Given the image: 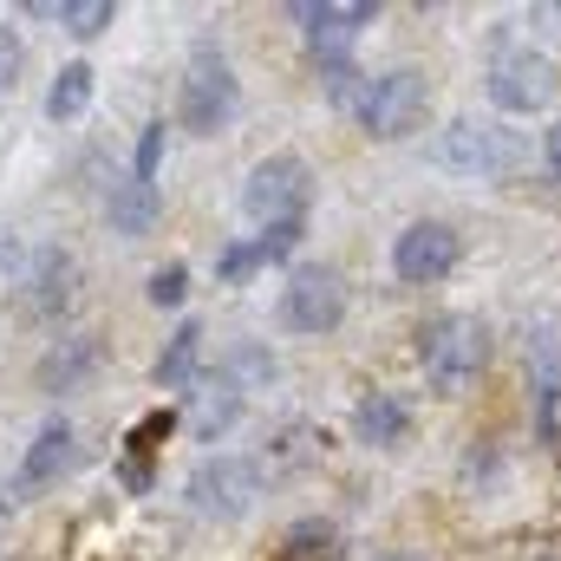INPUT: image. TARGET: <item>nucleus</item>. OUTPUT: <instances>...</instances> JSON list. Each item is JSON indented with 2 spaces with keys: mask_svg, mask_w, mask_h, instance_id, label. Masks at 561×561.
Here are the masks:
<instances>
[{
  "mask_svg": "<svg viewBox=\"0 0 561 561\" xmlns=\"http://www.w3.org/2000/svg\"><path fill=\"white\" fill-rule=\"evenodd\" d=\"M490 366V327L477 313H437L419 327V373L437 399H463Z\"/></svg>",
  "mask_w": 561,
  "mask_h": 561,
  "instance_id": "obj_1",
  "label": "nucleus"
},
{
  "mask_svg": "<svg viewBox=\"0 0 561 561\" xmlns=\"http://www.w3.org/2000/svg\"><path fill=\"white\" fill-rule=\"evenodd\" d=\"M437 163L450 176H470V183H510L529 163V144L496 118H450L437 138Z\"/></svg>",
  "mask_w": 561,
  "mask_h": 561,
  "instance_id": "obj_2",
  "label": "nucleus"
},
{
  "mask_svg": "<svg viewBox=\"0 0 561 561\" xmlns=\"http://www.w3.org/2000/svg\"><path fill=\"white\" fill-rule=\"evenodd\" d=\"M483 92L503 118H529V112H549L561 92V72L556 59L529 39H496L490 53V72H483Z\"/></svg>",
  "mask_w": 561,
  "mask_h": 561,
  "instance_id": "obj_3",
  "label": "nucleus"
},
{
  "mask_svg": "<svg viewBox=\"0 0 561 561\" xmlns=\"http://www.w3.org/2000/svg\"><path fill=\"white\" fill-rule=\"evenodd\" d=\"M359 125H366V138H412L424 125V112H431V85H424L419 66H392V72H379V79H366V92H359Z\"/></svg>",
  "mask_w": 561,
  "mask_h": 561,
  "instance_id": "obj_4",
  "label": "nucleus"
},
{
  "mask_svg": "<svg viewBox=\"0 0 561 561\" xmlns=\"http://www.w3.org/2000/svg\"><path fill=\"white\" fill-rule=\"evenodd\" d=\"M313 203V170L300 157H262L242 183V209L262 222V229H280V222H300Z\"/></svg>",
  "mask_w": 561,
  "mask_h": 561,
  "instance_id": "obj_5",
  "label": "nucleus"
},
{
  "mask_svg": "<svg viewBox=\"0 0 561 561\" xmlns=\"http://www.w3.org/2000/svg\"><path fill=\"white\" fill-rule=\"evenodd\" d=\"M255 496H262V463H249V457H203L190 470V510L196 516L236 523L255 510Z\"/></svg>",
  "mask_w": 561,
  "mask_h": 561,
  "instance_id": "obj_6",
  "label": "nucleus"
},
{
  "mask_svg": "<svg viewBox=\"0 0 561 561\" xmlns=\"http://www.w3.org/2000/svg\"><path fill=\"white\" fill-rule=\"evenodd\" d=\"M229 112H236V72H229V59L222 53H196L190 59V72H183V99H176V118L196 131V138H209V131H222L229 125Z\"/></svg>",
  "mask_w": 561,
  "mask_h": 561,
  "instance_id": "obj_7",
  "label": "nucleus"
},
{
  "mask_svg": "<svg viewBox=\"0 0 561 561\" xmlns=\"http://www.w3.org/2000/svg\"><path fill=\"white\" fill-rule=\"evenodd\" d=\"M457 255H463V236H457L450 222H437V216L405 222V229L392 236V275L412 280V287H437V280L457 268Z\"/></svg>",
  "mask_w": 561,
  "mask_h": 561,
  "instance_id": "obj_8",
  "label": "nucleus"
},
{
  "mask_svg": "<svg viewBox=\"0 0 561 561\" xmlns=\"http://www.w3.org/2000/svg\"><path fill=\"white\" fill-rule=\"evenodd\" d=\"M346 320V287L333 268H294L287 287H280V327L287 333H333Z\"/></svg>",
  "mask_w": 561,
  "mask_h": 561,
  "instance_id": "obj_9",
  "label": "nucleus"
},
{
  "mask_svg": "<svg viewBox=\"0 0 561 561\" xmlns=\"http://www.w3.org/2000/svg\"><path fill=\"white\" fill-rule=\"evenodd\" d=\"M373 13L379 7H366V0H346V7H294V20H307V46H313L320 66H340L346 46L359 39V26H373Z\"/></svg>",
  "mask_w": 561,
  "mask_h": 561,
  "instance_id": "obj_10",
  "label": "nucleus"
},
{
  "mask_svg": "<svg viewBox=\"0 0 561 561\" xmlns=\"http://www.w3.org/2000/svg\"><path fill=\"white\" fill-rule=\"evenodd\" d=\"M523 353H529L536 424L556 437V405H561V327H556V320H536V327H529V340H523Z\"/></svg>",
  "mask_w": 561,
  "mask_h": 561,
  "instance_id": "obj_11",
  "label": "nucleus"
},
{
  "mask_svg": "<svg viewBox=\"0 0 561 561\" xmlns=\"http://www.w3.org/2000/svg\"><path fill=\"white\" fill-rule=\"evenodd\" d=\"M405 431H412V405H405L399 392H366V399L353 405V437L373 444V450L405 444Z\"/></svg>",
  "mask_w": 561,
  "mask_h": 561,
  "instance_id": "obj_12",
  "label": "nucleus"
},
{
  "mask_svg": "<svg viewBox=\"0 0 561 561\" xmlns=\"http://www.w3.org/2000/svg\"><path fill=\"white\" fill-rule=\"evenodd\" d=\"M72 280H79V268H72V255H59V249H39L33 255V268H26V313H59V307H72Z\"/></svg>",
  "mask_w": 561,
  "mask_h": 561,
  "instance_id": "obj_13",
  "label": "nucleus"
},
{
  "mask_svg": "<svg viewBox=\"0 0 561 561\" xmlns=\"http://www.w3.org/2000/svg\"><path fill=\"white\" fill-rule=\"evenodd\" d=\"M66 463H72V424L53 419L46 431H39V437H33L26 463H20V490H39V483H53Z\"/></svg>",
  "mask_w": 561,
  "mask_h": 561,
  "instance_id": "obj_14",
  "label": "nucleus"
},
{
  "mask_svg": "<svg viewBox=\"0 0 561 561\" xmlns=\"http://www.w3.org/2000/svg\"><path fill=\"white\" fill-rule=\"evenodd\" d=\"M320 444H327V437H320L313 424H280L275 444L262 450V470H268V477H294V470H307V463L320 457Z\"/></svg>",
  "mask_w": 561,
  "mask_h": 561,
  "instance_id": "obj_15",
  "label": "nucleus"
},
{
  "mask_svg": "<svg viewBox=\"0 0 561 561\" xmlns=\"http://www.w3.org/2000/svg\"><path fill=\"white\" fill-rule=\"evenodd\" d=\"M280 561H340V529H333V523H320V516L294 523V529H287V542H280Z\"/></svg>",
  "mask_w": 561,
  "mask_h": 561,
  "instance_id": "obj_16",
  "label": "nucleus"
},
{
  "mask_svg": "<svg viewBox=\"0 0 561 561\" xmlns=\"http://www.w3.org/2000/svg\"><path fill=\"white\" fill-rule=\"evenodd\" d=\"M157 222V183H125V190H112V229H125V236H144Z\"/></svg>",
  "mask_w": 561,
  "mask_h": 561,
  "instance_id": "obj_17",
  "label": "nucleus"
},
{
  "mask_svg": "<svg viewBox=\"0 0 561 561\" xmlns=\"http://www.w3.org/2000/svg\"><path fill=\"white\" fill-rule=\"evenodd\" d=\"M196 359H203V327H176V340L157 359V386H190L196 379Z\"/></svg>",
  "mask_w": 561,
  "mask_h": 561,
  "instance_id": "obj_18",
  "label": "nucleus"
},
{
  "mask_svg": "<svg viewBox=\"0 0 561 561\" xmlns=\"http://www.w3.org/2000/svg\"><path fill=\"white\" fill-rule=\"evenodd\" d=\"M85 105H92V66H59V79L46 92V112L53 118H79Z\"/></svg>",
  "mask_w": 561,
  "mask_h": 561,
  "instance_id": "obj_19",
  "label": "nucleus"
},
{
  "mask_svg": "<svg viewBox=\"0 0 561 561\" xmlns=\"http://www.w3.org/2000/svg\"><path fill=\"white\" fill-rule=\"evenodd\" d=\"M222 379L242 392V386H268L275 379V353L268 346H236L229 359H222Z\"/></svg>",
  "mask_w": 561,
  "mask_h": 561,
  "instance_id": "obj_20",
  "label": "nucleus"
},
{
  "mask_svg": "<svg viewBox=\"0 0 561 561\" xmlns=\"http://www.w3.org/2000/svg\"><path fill=\"white\" fill-rule=\"evenodd\" d=\"M59 20H66V33L92 39V33H105V26L118 20V7H112V0H66V7H59Z\"/></svg>",
  "mask_w": 561,
  "mask_h": 561,
  "instance_id": "obj_21",
  "label": "nucleus"
},
{
  "mask_svg": "<svg viewBox=\"0 0 561 561\" xmlns=\"http://www.w3.org/2000/svg\"><path fill=\"white\" fill-rule=\"evenodd\" d=\"M92 359H99V346H92V340H72L66 353H53V359L39 366V386H72V379H79Z\"/></svg>",
  "mask_w": 561,
  "mask_h": 561,
  "instance_id": "obj_22",
  "label": "nucleus"
},
{
  "mask_svg": "<svg viewBox=\"0 0 561 561\" xmlns=\"http://www.w3.org/2000/svg\"><path fill=\"white\" fill-rule=\"evenodd\" d=\"M236 412H242V392L222 379V386H216V399H196V431H203V437H216V431H229V424H236Z\"/></svg>",
  "mask_w": 561,
  "mask_h": 561,
  "instance_id": "obj_23",
  "label": "nucleus"
},
{
  "mask_svg": "<svg viewBox=\"0 0 561 561\" xmlns=\"http://www.w3.org/2000/svg\"><path fill=\"white\" fill-rule=\"evenodd\" d=\"M300 236H307V222H280L268 236H255V249H262V262H287L300 249Z\"/></svg>",
  "mask_w": 561,
  "mask_h": 561,
  "instance_id": "obj_24",
  "label": "nucleus"
},
{
  "mask_svg": "<svg viewBox=\"0 0 561 561\" xmlns=\"http://www.w3.org/2000/svg\"><path fill=\"white\" fill-rule=\"evenodd\" d=\"M183 294H190V275H183L176 262L150 275V300H157V307H183Z\"/></svg>",
  "mask_w": 561,
  "mask_h": 561,
  "instance_id": "obj_25",
  "label": "nucleus"
},
{
  "mask_svg": "<svg viewBox=\"0 0 561 561\" xmlns=\"http://www.w3.org/2000/svg\"><path fill=\"white\" fill-rule=\"evenodd\" d=\"M249 268H262V249H255V242H236V249H222V262H216L222 280H242Z\"/></svg>",
  "mask_w": 561,
  "mask_h": 561,
  "instance_id": "obj_26",
  "label": "nucleus"
},
{
  "mask_svg": "<svg viewBox=\"0 0 561 561\" xmlns=\"http://www.w3.org/2000/svg\"><path fill=\"white\" fill-rule=\"evenodd\" d=\"M157 157H163V125H144V138H138V183H157Z\"/></svg>",
  "mask_w": 561,
  "mask_h": 561,
  "instance_id": "obj_27",
  "label": "nucleus"
},
{
  "mask_svg": "<svg viewBox=\"0 0 561 561\" xmlns=\"http://www.w3.org/2000/svg\"><path fill=\"white\" fill-rule=\"evenodd\" d=\"M13 72H20V39H13V33L0 26V92L13 85Z\"/></svg>",
  "mask_w": 561,
  "mask_h": 561,
  "instance_id": "obj_28",
  "label": "nucleus"
},
{
  "mask_svg": "<svg viewBox=\"0 0 561 561\" xmlns=\"http://www.w3.org/2000/svg\"><path fill=\"white\" fill-rule=\"evenodd\" d=\"M542 163H549V176L561 183V118L549 125V131H542Z\"/></svg>",
  "mask_w": 561,
  "mask_h": 561,
  "instance_id": "obj_29",
  "label": "nucleus"
},
{
  "mask_svg": "<svg viewBox=\"0 0 561 561\" xmlns=\"http://www.w3.org/2000/svg\"><path fill=\"white\" fill-rule=\"evenodd\" d=\"M379 561H419V556H405V549H399V556H379Z\"/></svg>",
  "mask_w": 561,
  "mask_h": 561,
  "instance_id": "obj_30",
  "label": "nucleus"
}]
</instances>
